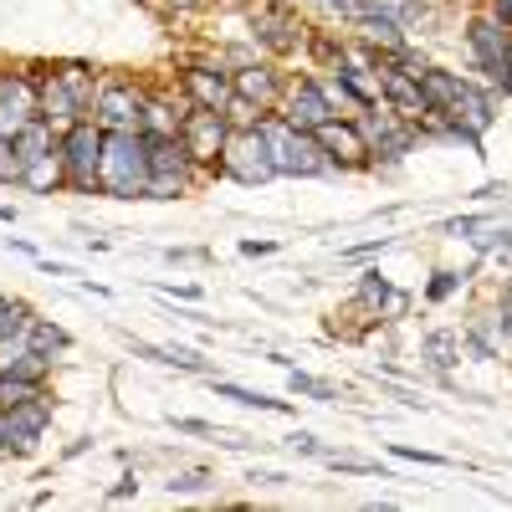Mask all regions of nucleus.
<instances>
[{
  "instance_id": "nucleus-18",
  "label": "nucleus",
  "mask_w": 512,
  "mask_h": 512,
  "mask_svg": "<svg viewBox=\"0 0 512 512\" xmlns=\"http://www.w3.org/2000/svg\"><path fill=\"white\" fill-rule=\"evenodd\" d=\"M236 98H241V103H256V113H267V108L277 103V82H272V72H267V67H246V72H236Z\"/></svg>"
},
{
  "instance_id": "nucleus-32",
  "label": "nucleus",
  "mask_w": 512,
  "mask_h": 512,
  "mask_svg": "<svg viewBox=\"0 0 512 512\" xmlns=\"http://www.w3.org/2000/svg\"><path fill=\"white\" fill-rule=\"evenodd\" d=\"M251 482H267V487H277V482H287L282 472H251Z\"/></svg>"
},
{
  "instance_id": "nucleus-29",
  "label": "nucleus",
  "mask_w": 512,
  "mask_h": 512,
  "mask_svg": "<svg viewBox=\"0 0 512 512\" xmlns=\"http://www.w3.org/2000/svg\"><path fill=\"white\" fill-rule=\"evenodd\" d=\"M395 456L420 461V466H446V456H436V451H415V446H395Z\"/></svg>"
},
{
  "instance_id": "nucleus-25",
  "label": "nucleus",
  "mask_w": 512,
  "mask_h": 512,
  "mask_svg": "<svg viewBox=\"0 0 512 512\" xmlns=\"http://www.w3.org/2000/svg\"><path fill=\"white\" fill-rule=\"evenodd\" d=\"M11 180H21V159H16V144L0 134V185H11Z\"/></svg>"
},
{
  "instance_id": "nucleus-20",
  "label": "nucleus",
  "mask_w": 512,
  "mask_h": 512,
  "mask_svg": "<svg viewBox=\"0 0 512 512\" xmlns=\"http://www.w3.org/2000/svg\"><path fill=\"white\" fill-rule=\"evenodd\" d=\"M26 344L41 349V354H52V349H67V333L52 328V323H26Z\"/></svg>"
},
{
  "instance_id": "nucleus-11",
  "label": "nucleus",
  "mask_w": 512,
  "mask_h": 512,
  "mask_svg": "<svg viewBox=\"0 0 512 512\" xmlns=\"http://www.w3.org/2000/svg\"><path fill=\"white\" fill-rule=\"evenodd\" d=\"M328 118H338V113H333V103L323 93V82H297V88L287 93V123L292 128L313 134V128H323Z\"/></svg>"
},
{
  "instance_id": "nucleus-19",
  "label": "nucleus",
  "mask_w": 512,
  "mask_h": 512,
  "mask_svg": "<svg viewBox=\"0 0 512 512\" xmlns=\"http://www.w3.org/2000/svg\"><path fill=\"white\" fill-rule=\"evenodd\" d=\"M21 180H26L31 190H52V185H62V180H67V169H62V144H57L52 154L31 159V164L21 169Z\"/></svg>"
},
{
  "instance_id": "nucleus-26",
  "label": "nucleus",
  "mask_w": 512,
  "mask_h": 512,
  "mask_svg": "<svg viewBox=\"0 0 512 512\" xmlns=\"http://www.w3.org/2000/svg\"><path fill=\"white\" fill-rule=\"evenodd\" d=\"M425 354H431V359L446 369V364H451V354H456V338H451V333H431V338H425Z\"/></svg>"
},
{
  "instance_id": "nucleus-5",
  "label": "nucleus",
  "mask_w": 512,
  "mask_h": 512,
  "mask_svg": "<svg viewBox=\"0 0 512 512\" xmlns=\"http://www.w3.org/2000/svg\"><path fill=\"white\" fill-rule=\"evenodd\" d=\"M221 169H226L231 180H241V185H262V180L277 175V169H272V154H267V144H262V134H256V123L241 128V134H226Z\"/></svg>"
},
{
  "instance_id": "nucleus-23",
  "label": "nucleus",
  "mask_w": 512,
  "mask_h": 512,
  "mask_svg": "<svg viewBox=\"0 0 512 512\" xmlns=\"http://www.w3.org/2000/svg\"><path fill=\"white\" fill-rule=\"evenodd\" d=\"M216 395H226V400H236V405H251V410H287L282 400H267V395H251V390H241V384H216Z\"/></svg>"
},
{
  "instance_id": "nucleus-10",
  "label": "nucleus",
  "mask_w": 512,
  "mask_h": 512,
  "mask_svg": "<svg viewBox=\"0 0 512 512\" xmlns=\"http://www.w3.org/2000/svg\"><path fill=\"white\" fill-rule=\"evenodd\" d=\"M93 118L108 128H139L144 134V98L134 93V88H123V82H103L98 88V98H93Z\"/></svg>"
},
{
  "instance_id": "nucleus-36",
  "label": "nucleus",
  "mask_w": 512,
  "mask_h": 512,
  "mask_svg": "<svg viewBox=\"0 0 512 512\" xmlns=\"http://www.w3.org/2000/svg\"><path fill=\"white\" fill-rule=\"evenodd\" d=\"M0 446H6V441H0Z\"/></svg>"
},
{
  "instance_id": "nucleus-34",
  "label": "nucleus",
  "mask_w": 512,
  "mask_h": 512,
  "mask_svg": "<svg viewBox=\"0 0 512 512\" xmlns=\"http://www.w3.org/2000/svg\"><path fill=\"white\" fill-rule=\"evenodd\" d=\"M169 6H175V11H195V6H200V0H169Z\"/></svg>"
},
{
  "instance_id": "nucleus-31",
  "label": "nucleus",
  "mask_w": 512,
  "mask_h": 512,
  "mask_svg": "<svg viewBox=\"0 0 512 512\" xmlns=\"http://www.w3.org/2000/svg\"><path fill=\"white\" fill-rule=\"evenodd\" d=\"M292 446H297V451H308V456H323V446H318L313 436H292Z\"/></svg>"
},
{
  "instance_id": "nucleus-3",
  "label": "nucleus",
  "mask_w": 512,
  "mask_h": 512,
  "mask_svg": "<svg viewBox=\"0 0 512 512\" xmlns=\"http://www.w3.org/2000/svg\"><path fill=\"white\" fill-rule=\"evenodd\" d=\"M62 169L72 190H103V123L77 118L62 134Z\"/></svg>"
},
{
  "instance_id": "nucleus-6",
  "label": "nucleus",
  "mask_w": 512,
  "mask_h": 512,
  "mask_svg": "<svg viewBox=\"0 0 512 512\" xmlns=\"http://www.w3.org/2000/svg\"><path fill=\"white\" fill-rule=\"evenodd\" d=\"M36 113H41V82L21 72H0V134L16 139Z\"/></svg>"
},
{
  "instance_id": "nucleus-33",
  "label": "nucleus",
  "mask_w": 512,
  "mask_h": 512,
  "mask_svg": "<svg viewBox=\"0 0 512 512\" xmlns=\"http://www.w3.org/2000/svg\"><path fill=\"white\" fill-rule=\"evenodd\" d=\"M497 21H502V26H512V0H497Z\"/></svg>"
},
{
  "instance_id": "nucleus-16",
  "label": "nucleus",
  "mask_w": 512,
  "mask_h": 512,
  "mask_svg": "<svg viewBox=\"0 0 512 512\" xmlns=\"http://www.w3.org/2000/svg\"><path fill=\"white\" fill-rule=\"evenodd\" d=\"M185 93L195 98V108H216V113H226L231 98H236V82H226V72L195 67V72H185Z\"/></svg>"
},
{
  "instance_id": "nucleus-35",
  "label": "nucleus",
  "mask_w": 512,
  "mask_h": 512,
  "mask_svg": "<svg viewBox=\"0 0 512 512\" xmlns=\"http://www.w3.org/2000/svg\"><path fill=\"white\" fill-rule=\"evenodd\" d=\"M507 88H512V67H507Z\"/></svg>"
},
{
  "instance_id": "nucleus-9",
  "label": "nucleus",
  "mask_w": 512,
  "mask_h": 512,
  "mask_svg": "<svg viewBox=\"0 0 512 512\" xmlns=\"http://www.w3.org/2000/svg\"><path fill=\"white\" fill-rule=\"evenodd\" d=\"M47 420H52V410L31 395V400H21V405H11V410H0V441L26 456V451L41 441V431H47Z\"/></svg>"
},
{
  "instance_id": "nucleus-24",
  "label": "nucleus",
  "mask_w": 512,
  "mask_h": 512,
  "mask_svg": "<svg viewBox=\"0 0 512 512\" xmlns=\"http://www.w3.org/2000/svg\"><path fill=\"white\" fill-rule=\"evenodd\" d=\"M287 384H292L297 395H313V400H333V390H328L323 379H313V374H297V369H292V374H287Z\"/></svg>"
},
{
  "instance_id": "nucleus-7",
  "label": "nucleus",
  "mask_w": 512,
  "mask_h": 512,
  "mask_svg": "<svg viewBox=\"0 0 512 512\" xmlns=\"http://www.w3.org/2000/svg\"><path fill=\"white\" fill-rule=\"evenodd\" d=\"M180 144L195 164H216L221 149H226V113L216 108H195L180 118Z\"/></svg>"
},
{
  "instance_id": "nucleus-27",
  "label": "nucleus",
  "mask_w": 512,
  "mask_h": 512,
  "mask_svg": "<svg viewBox=\"0 0 512 512\" xmlns=\"http://www.w3.org/2000/svg\"><path fill=\"white\" fill-rule=\"evenodd\" d=\"M21 328H26V308L0 303V338H11V333H21Z\"/></svg>"
},
{
  "instance_id": "nucleus-15",
  "label": "nucleus",
  "mask_w": 512,
  "mask_h": 512,
  "mask_svg": "<svg viewBox=\"0 0 512 512\" xmlns=\"http://www.w3.org/2000/svg\"><path fill=\"white\" fill-rule=\"evenodd\" d=\"M313 139L323 144L328 159H344V164H364V154H369V144H364V134H359V123L328 118L323 128H313Z\"/></svg>"
},
{
  "instance_id": "nucleus-1",
  "label": "nucleus",
  "mask_w": 512,
  "mask_h": 512,
  "mask_svg": "<svg viewBox=\"0 0 512 512\" xmlns=\"http://www.w3.org/2000/svg\"><path fill=\"white\" fill-rule=\"evenodd\" d=\"M103 190L118 200L149 195V139L139 128H103Z\"/></svg>"
},
{
  "instance_id": "nucleus-2",
  "label": "nucleus",
  "mask_w": 512,
  "mask_h": 512,
  "mask_svg": "<svg viewBox=\"0 0 512 512\" xmlns=\"http://www.w3.org/2000/svg\"><path fill=\"white\" fill-rule=\"evenodd\" d=\"M256 134H262L277 175H323L328 169L323 144L313 134H303V128H292L287 118H256Z\"/></svg>"
},
{
  "instance_id": "nucleus-22",
  "label": "nucleus",
  "mask_w": 512,
  "mask_h": 512,
  "mask_svg": "<svg viewBox=\"0 0 512 512\" xmlns=\"http://www.w3.org/2000/svg\"><path fill=\"white\" fill-rule=\"evenodd\" d=\"M144 134H180V118L164 103H144Z\"/></svg>"
},
{
  "instance_id": "nucleus-14",
  "label": "nucleus",
  "mask_w": 512,
  "mask_h": 512,
  "mask_svg": "<svg viewBox=\"0 0 512 512\" xmlns=\"http://www.w3.org/2000/svg\"><path fill=\"white\" fill-rule=\"evenodd\" d=\"M379 98H390V108H395L400 118H425V113H431V103H425L415 72H395V67L379 72Z\"/></svg>"
},
{
  "instance_id": "nucleus-8",
  "label": "nucleus",
  "mask_w": 512,
  "mask_h": 512,
  "mask_svg": "<svg viewBox=\"0 0 512 512\" xmlns=\"http://www.w3.org/2000/svg\"><path fill=\"white\" fill-rule=\"evenodd\" d=\"M466 41H472V57L482 62V72H487L492 82H502V88H507L512 36L502 31V21H497V16H477V21H472V31H466Z\"/></svg>"
},
{
  "instance_id": "nucleus-30",
  "label": "nucleus",
  "mask_w": 512,
  "mask_h": 512,
  "mask_svg": "<svg viewBox=\"0 0 512 512\" xmlns=\"http://www.w3.org/2000/svg\"><path fill=\"white\" fill-rule=\"evenodd\" d=\"M210 477L205 472H185V477H175V482H169V492H200Z\"/></svg>"
},
{
  "instance_id": "nucleus-13",
  "label": "nucleus",
  "mask_w": 512,
  "mask_h": 512,
  "mask_svg": "<svg viewBox=\"0 0 512 512\" xmlns=\"http://www.w3.org/2000/svg\"><path fill=\"white\" fill-rule=\"evenodd\" d=\"M256 36H262L272 52H297L303 47V21L287 6H262L256 11Z\"/></svg>"
},
{
  "instance_id": "nucleus-21",
  "label": "nucleus",
  "mask_w": 512,
  "mask_h": 512,
  "mask_svg": "<svg viewBox=\"0 0 512 512\" xmlns=\"http://www.w3.org/2000/svg\"><path fill=\"white\" fill-rule=\"evenodd\" d=\"M36 395V384L31 379H21V374H0V410H11V405H21V400H31Z\"/></svg>"
},
{
  "instance_id": "nucleus-28",
  "label": "nucleus",
  "mask_w": 512,
  "mask_h": 512,
  "mask_svg": "<svg viewBox=\"0 0 512 512\" xmlns=\"http://www.w3.org/2000/svg\"><path fill=\"white\" fill-rule=\"evenodd\" d=\"M323 6H328L333 16H344V21H359V16H364V0H323Z\"/></svg>"
},
{
  "instance_id": "nucleus-4",
  "label": "nucleus",
  "mask_w": 512,
  "mask_h": 512,
  "mask_svg": "<svg viewBox=\"0 0 512 512\" xmlns=\"http://www.w3.org/2000/svg\"><path fill=\"white\" fill-rule=\"evenodd\" d=\"M149 139V195L169 200V195H185L190 185V154L180 144V134H144Z\"/></svg>"
},
{
  "instance_id": "nucleus-17",
  "label": "nucleus",
  "mask_w": 512,
  "mask_h": 512,
  "mask_svg": "<svg viewBox=\"0 0 512 512\" xmlns=\"http://www.w3.org/2000/svg\"><path fill=\"white\" fill-rule=\"evenodd\" d=\"M11 144H16V159H21V169H26L31 159H41V154H52V149H57V134H52V123L36 113V118L21 128V134H16Z\"/></svg>"
},
{
  "instance_id": "nucleus-12",
  "label": "nucleus",
  "mask_w": 512,
  "mask_h": 512,
  "mask_svg": "<svg viewBox=\"0 0 512 512\" xmlns=\"http://www.w3.org/2000/svg\"><path fill=\"white\" fill-rule=\"evenodd\" d=\"M441 113H451L456 134H466V139H477V134H487V128H492V103H487V98L472 88V82H461L456 98H451Z\"/></svg>"
}]
</instances>
